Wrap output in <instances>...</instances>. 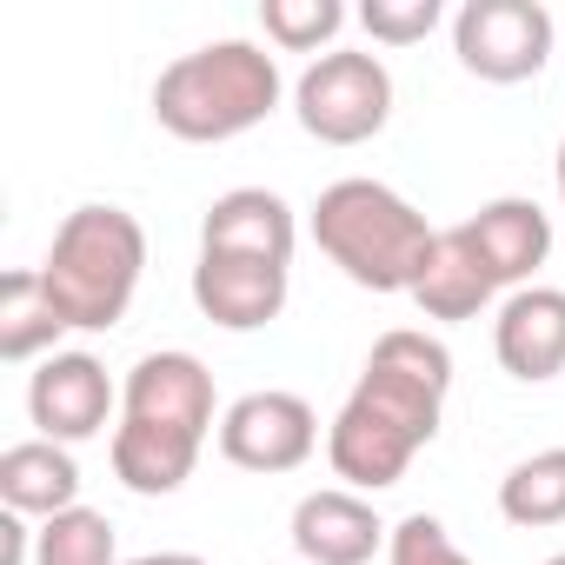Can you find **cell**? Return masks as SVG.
<instances>
[{"label": "cell", "mask_w": 565, "mask_h": 565, "mask_svg": "<svg viewBox=\"0 0 565 565\" xmlns=\"http://www.w3.org/2000/svg\"><path fill=\"white\" fill-rule=\"evenodd\" d=\"M213 433V373L193 353H147L120 386L114 479L140 499H167L193 479Z\"/></svg>", "instance_id": "6da1fadb"}, {"label": "cell", "mask_w": 565, "mask_h": 565, "mask_svg": "<svg viewBox=\"0 0 565 565\" xmlns=\"http://www.w3.org/2000/svg\"><path fill=\"white\" fill-rule=\"evenodd\" d=\"M313 239L353 287H366V294H413L439 233L386 180H333L313 200Z\"/></svg>", "instance_id": "7a4b0ae2"}, {"label": "cell", "mask_w": 565, "mask_h": 565, "mask_svg": "<svg viewBox=\"0 0 565 565\" xmlns=\"http://www.w3.org/2000/svg\"><path fill=\"white\" fill-rule=\"evenodd\" d=\"M279 107V61L253 41H206L160 67L153 81V120L186 147H220L253 134Z\"/></svg>", "instance_id": "3957f363"}, {"label": "cell", "mask_w": 565, "mask_h": 565, "mask_svg": "<svg viewBox=\"0 0 565 565\" xmlns=\"http://www.w3.org/2000/svg\"><path fill=\"white\" fill-rule=\"evenodd\" d=\"M147 273V233L127 206H74L41 259V287L74 333H107L127 320Z\"/></svg>", "instance_id": "277c9868"}, {"label": "cell", "mask_w": 565, "mask_h": 565, "mask_svg": "<svg viewBox=\"0 0 565 565\" xmlns=\"http://www.w3.org/2000/svg\"><path fill=\"white\" fill-rule=\"evenodd\" d=\"M446 393H452V353L433 340V333H413V327H393L373 340L366 353V373L353 386V406L386 419L393 433H406L413 446H433L439 433V413H446Z\"/></svg>", "instance_id": "5b68a950"}, {"label": "cell", "mask_w": 565, "mask_h": 565, "mask_svg": "<svg viewBox=\"0 0 565 565\" xmlns=\"http://www.w3.org/2000/svg\"><path fill=\"white\" fill-rule=\"evenodd\" d=\"M294 114L320 147H360L393 120V74L380 54L360 47H333L320 54L300 87H294Z\"/></svg>", "instance_id": "8992f818"}, {"label": "cell", "mask_w": 565, "mask_h": 565, "mask_svg": "<svg viewBox=\"0 0 565 565\" xmlns=\"http://www.w3.org/2000/svg\"><path fill=\"white\" fill-rule=\"evenodd\" d=\"M552 14L539 0H466L452 14V54L466 74L492 81V87H519L552 61Z\"/></svg>", "instance_id": "52a82bcc"}, {"label": "cell", "mask_w": 565, "mask_h": 565, "mask_svg": "<svg viewBox=\"0 0 565 565\" xmlns=\"http://www.w3.org/2000/svg\"><path fill=\"white\" fill-rule=\"evenodd\" d=\"M320 446V419L300 393H246L220 413V459L239 472H294Z\"/></svg>", "instance_id": "ba28073f"}, {"label": "cell", "mask_w": 565, "mask_h": 565, "mask_svg": "<svg viewBox=\"0 0 565 565\" xmlns=\"http://www.w3.org/2000/svg\"><path fill=\"white\" fill-rule=\"evenodd\" d=\"M120 406V386L107 380V366L94 353H47L28 380V419L41 426V439L74 446L107 433V413Z\"/></svg>", "instance_id": "9c48e42d"}, {"label": "cell", "mask_w": 565, "mask_h": 565, "mask_svg": "<svg viewBox=\"0 0 565 565\" xmlns=\"http://www.w3.org/2000/svg\"><path fill=\"white\" fill-rule=\"evenodd\" d=\"M459 239L472 246V259L486 266L492 287H512L519 294V287H532V273L552 253V220H545L539 200L505 193V200H486L472 220H459Z\"/></svg>", "instance_id": "30bf717a"}, {"label": "cell", "mask_w": 565, "mask_h": 565, "mask_svg": "<svg viewBox=\"0 0 565 565\" xmlns=\"http://www.w3.org/2000/svg\"><path fill=\"white\" fill-rule=\"evenodd\" d=\"M300 246V220L294 206L266 193V186H233L206 206L200 220V253H226V259H266V266H294Z\"/></svg>", "instance_id": "8fae6325"}, {"label": "cell", "mask_w": 565, "mask_h": 565, "mask_svg": "<svg viewBox=\"0 0 565 565\" xmlns=\"http://www.w3.org/2000/svg\"><path fill=\"white\" fill-rule=\"evenodd\" d=\"M193 307L226 327V333H259L287 313V266L266 259H226V253H200L193 266Z\"/></svg>", "instance_id": "7c38bea8"}, {"label": "cell", "mask_w": 565, "mask_h": 565, "mask_svg": "<svg viewBox=\"0 0 565 565\" xmlns=\"http://www.w3.org/2000/svg\"><path fill=\"white\" fill-rule=\"evenodd\" d=\"M386 539H393V525H380V512L360 492H347V486L307 492L294 505V552H300V565H366Z\"/></svg>", "instance_id": "4fadbf2b"}, {"label": "cell", "mask_w": 565, "mask_h": 565, "mask_svg": "<svg viewBox=\"0 0 565 565\" xmlns=\"http://www.w3.org/2000/svg\"><path fill=\"white\" fill-rule=\"evenodd\" d=\"M492 353L525 386L558 380L565 373V294L558 287H519V294H505V307L492 320Z\"/></svg>", "instance_id": "5bb4252c"}, {"label": "cell", "mask_w": 565, "mask_h": 565, "mask_svg": "<svg viewBox=\"0 0 565 565\" xmlns=\"http://www.w3.org/2000/svg\"><path fill=\"white\" fill-rule=\"evenodd\" d=\"M413 439L406 433H393L386 419H373V413H360L353 399L340 406V419H333V433H327V459H333V472L347 479V492H386V486H399L406 479V466H413Z\"/></svg>", "instance_id": "9a60e30c"}, {"label": "cell", "mask_w": 565, "mask_h": 565, "mask_svg": "<svg viewBox=\"0 0 565 565\" xmlns=\"http://www.w3.org/2000/svg\"><path fill=\"white\" fill-rule=\"evenodd\" d=\"M0 505L21 519H54L67 505H81V466L67 446L54 439H21L0 452Z\"/></svg>", "instance_id": "2e32d148"}, {"label": "cell", "mask_w": 565, "mask_h": 565, "mask_svg": "<svg viewBox=\"0 0 565 565\" xmlns=\"http://www.w3.org/2000/svg\"><path fill=\"white\" fill-rule=\"evenodd\" d=\"M492 279H486V266L472 259V246L459 239V226H446L439 239H433V259H426V273H419V287H413V307L426 313V320H479L486 307H492Z\"/></svg>", "instance_id": "e0dca14e"}, {"label": "cell", "mask_w": 565, "mask_h": 565, "mask_svg": "<svg viewBox=\"0 0 565 565\" xmlns=\"http://www.w3.org/2000/svg\"><path fill=\"white\" fill-rule=\"evenodd\" d=\"M61 333H74V327H67V320H61V307L47 300L41 266H14V273H0V360H8V366L47 360Z\"/></svg>", "instance_id": "ac0fdd59"}, {"label": "cell", "mask_w": 565, "mask_h": 565, "mask_svg": "<svg viewBox=\"0 0 565 565\" xmlns=\"http://www.w3.org/2000/svg\"><path fill=\"white\" fill-rule=\"evenodd\" d=\"M499 512H505L519 532L565 525V446H545V452L519 459V466L499 479Z\"/></svg>", "instance_id": "d6986e66"}, {"label": "cell", "mask_w": 565, "mask_h": 565, "mask_svg": "<svg viewBox=\"0 0 565 565\" xmlns=\"http://www.w3.org/2000/svg\"><path fill=\"white\" fill-rule=\"evenodd\" d=\"M34 565H127V558H120V539H114V519H107V512L67 505V512L41 519V532H34Z\"/></svg>", "instance_id": "ffe728a7"}, {"label": "cell", "mask_w": 565, "mask_h": 565, "mask_svg": "<svg viewBox=\"0 0 565 565\" xmlns=\"http://www.w3.org/2000/svg\"><path fill=\"white\" fill-rule=\"evenodd\" d=\"M259 28L279 54H333V34L347 28L340 0H259Z\"/></svg>", "instance_id": "44dd1931"}, {"label": "cell", "mask_w": 565, "mask_h": 565, "mask_svg": "<svg viewBox=\"0 0 565 565\" xmlns=\"http://www.w3.org/2000/svg\"><path fill=\"white\" fill-rule=\"evenodd\" d=\"M439 21H446L439 0H366V8H360V28H366L380 47H413V41H426Z\"/></svg>", "instance_id": "7402d4cb"}, {"label": "cell", "mask_w": 565, "mask_h": 565, "mask_svg": "<svg viewBox=\"0 0 565 565\" xmlns=\"http://www.w3.org/2000/svg\"><path fill=\"white\" fill-rule=\"evenodd\" d=\"M386 565H472V558L452 545V532H446L433 512H413V519L393 525V539H386Z\"/></svg>", "instance_id": "603a6c76"}, {"label": "cell", "mask_w": 565, "mask_h": 565, "mask_svg": "<svg viewBox=\"0 0 565 565\" xmlns=\"http://www.w3.org/2000/svg\"><path fill=\"white\" fill-rule=\"evenodd\" d=\"M28 539H34V532H28V519L0 505V565H28V558H34V552H28Z\"/></svg>", "instance_id": "cb8c5ba5"}, {"label": "cell", "mask_w": 565, "mask_h": 565, "mask_svg": "<svg viewBox=\"0 0 565 565\" xmlns=\"http://www.w3.org/2000/svg\"><path fill=\"white\" fill-rule=\"evenodd\" d=\"M127 565H206L200 552H140V558H127Z\"/></svg>", "instance_id": "d4e9b609"}, {"label": "cell", "mask_w": 565, "mask_h": 565, "mask_svg": "<svg viewBox=\"0 0 565 565\" xmlns=\"http://www.w3.org/2000/svg\"><path fill=\"white\" fill-rule=\"evenodd\" d=\"M552 173H558V206H565V140H558V160H552Z\"/></svg>", "instance_id": "484cf974"}, {"label": "cell", "mask_w": 565, "mask_h": 565, "mask_svg": "<svg viewBox=\"0 0 565 565\" xmlns=\"http://www.w3.org/2000/svg\"><path fill=\"white\" fill-rule=\"evenodd\" d=\"M545 565H565V552H558V558H545Z\"/></svg>", "instance_id": "4316f807"}]
</instances>
